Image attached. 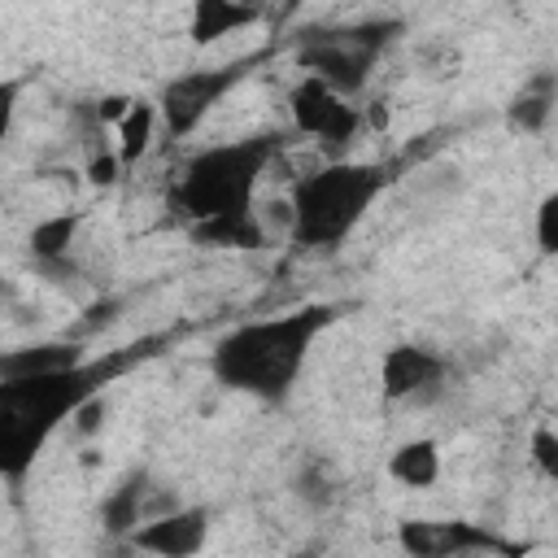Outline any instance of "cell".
<instances>
[{"instance_id":"6da1fadb","label":"cell","mask_w":558,"mask_h":558,"mask_svg":"<svg viewBox=\"0 0 558 558\" xmlns=\"http://www.w3.org/2000/svg\"><path fill=\"white\" fill-rule=\"evenodd\" d=\"M331 318H336L331 305H301V310L279 314V318L244 323V327H235L231 336L218 340V349L209 357V371L227 388L253 392L262 401H279L296 384L314 336Z\"/></svg>"},{"instance_id":"7a4b0ae2","label":"cell","mask_w":558,"mask_h":558,"mask_svg":"<svg viewBox=\"0 0 558 558\" xmlns=\"http://www.w3.org/2000/svg\"><path fill=\"white\" fill-rule=\"evenodd\" d=\"M113 366H70L57 375H35V379H0V475L22 480L48 436L61 427V418L78 414L100 384L109 379Z\"/></svg>"},{"instance_id":"3957f363","label":"cell","mask_w":558,"mask_h":558,"mask_svg":"<svg viewBox=\"0 0 558 558\" xmlns=\"http://www.w3.org/2000/svg\"><path fill=\"white\" fill-rule=\"evenodd\" d=\"M275 157V135H253V140H231L196 153L174 187L179 209L201 227L218 218H244L253 214V187L262 170Z\"/></svg>"},{"instance_id":"277c9868","label":"cell","mask_w":558,"mask_h":558,"mask_svg":"<svg viewBox=\"0 0 558 558\" xmlns=\"http://www.w3.org/2000/svg\"><path fill=\"white\" fill-rule=\"evenodd\" d=\"M388 187V170L375 161H340L296 183L292 240L305 248H336Z\"/></svg>"},{"instance_id":"5b68a950","label":"cell","mask_w":558,"mask_h":558,"mask_svg":"<svg viewBox=\"0 0 558 558\" xmlns=\"http://www.w3.org/2000/svg\"><path fill=\"white\" fill-rule=\"evenodd\" d=\"M388 31H392L388 22H366V26H344V31H314L301 44L296 57L310 70V78H318L331 92L349 96L371 78L375 57L388 44Z\"/></svg>"},{"instance_id":"8992f818","label":"cell","mask_w":558,"mask_h":558,"mask_svg":"<svg viewBox=\"0 0 558 558\" xmlns=\"http://www.w3.org/2000/svg\"><path fill=\"white\" fill-rule=\"evenodd\" d=\"M244 70H248V61H227V65H205V70H187V74H179L170 87H166V96H161V122L174 131V135H187V131H196V122L244 78Z\"/></svg>"},{"instance_id":"52a82bcc","label":"cell","mask_w":558,"mask_h":558,"mask_svg":"<svg viewBox=\"0 0 558 558\" xmlns=\"http://www.w3.org/2000/svg\"><path fill=\"white\" fill-rule=\"evenodd\" d=\"M292 122H296V131H305V135H318L323 144H344V140H353V131H357V109L349 105V96H340V92H331L327 83H318V78H301L296 87H292Z\"/></svg>"},{"instance_id":"ba28073f","label":"cell","mask_w":558,"mask_h":558,"mask_svg":"<svg viewBox=\"0 0 558 558\" xmlns=\"http://www.w3.org/2000/svg\"><path fill=\"white\" fill-rule=\"evenodd\" d=\"M397 541L410 558H462L471 549H497L493 532H480L471 523H436V519H405L397 527Z\"/></svg>"},{"instance_id":"9c48e42d","label":"cell","mask_w":558,"mask_h":558,"mask_svg":"<svg viewBox=\"0 0 558 558\" xmlns=\"http://www.w3.org/2000/svg\"><path fill=\"white\" fill-rule=\"evenodd\" d=\"M209 536V510L192 506V510H174L153 519L148 527H135V545L161 558H196L205 549Z\"/></svg>"},{"instance_id":"30bf717a","label":"cell","mask_w":558,"mask_h":558,"mask_svg":"<svg viewBox=\"0 0 558 558\" xmlns=\"http://www.w3.org/2000/svg\"><path fill=\"white\" fill-rule=\"evenodd\" d=\"M440 375H445V362L436 353H427V349H414V344H397L384 357V392L397 397V401L436 388Z\"/></svg>"},{"instance_id":"8fae6325","label":"cell","mask_w":558,"mask_h":558,"mask_svg":"<svg viewBox=\"0 0 558 558\" xmlns=\"http://www.w3.org/2000/svg\"><path fill=\"white\" fill-rule=\"evenodd\" d=\"M78 366V349L65 340H48V344H17V349H0V379H35V375H57Z\"/></svg>"},{"instance_id":"7c38bea8","label":"cell","mask_w":558,"mask_h":558,"mask_svg":"<svg viewBox=\"0 0 558 558\" xmlns=\"http://www.w3.org/2000/svg\"><path fill=\"white\" fill-rule=\"evenodd\" d=\"M262 13L253 9V4H231V0H201L196 9H192V39L196 44H214V39H222V35H231V31H244V26H253Z\"/></svg>"},{"instance_id":"4fadbf2b","label":"cell","mask_w":558,"mask_h":558,"mask_svg":"<svg viewBox=\"0 0 558 558\" xmlns=\"http://www.w3.org/2000/svg\"><path fill=\"white\" fill-rule=\"evenodd\" d=\"M388 471H392V480H401L405 488H427V484H436V475H440V453H436L432 440H410V445H401V449L392 453Z\"/></svg>"},{"instance_id":"5bb4252c","label":"cell","mask_w":558,"mask_h":558,"mask_svg":"<svg viewBox=\"0 0 558 558\" xmlns=\"http://www.w3.org/2000/svg\"><path fill=\"white\" fill-rule=\"evenodd\" d=\"M196 240L201 244H218V248H257L266 240L262 222L253 214L244 218H218V222H201L196 227Z\"/></svg>"},{"instance_id":"9a60e30c","label":"cell","mask_w":558,"mask_h":558,"mask_svg":"<svg viewBox=\"0 0 558 558\" xmlns=\"http://www.w3.org/2000/svg\"><path fill=\"white\" fill-rule=\"evenodd\" d=\"M153 126H157V109H153V105H144V100H131L126 118L118 122V135H122V144H118V161H122V166H131V161L148 148Z\"/></svg>"},{"instance_id":"2e32d148","label":"cell","mask_w":558,"mask_h":558,"mask_svg":"<svg viewBox=\"0 0 558 558\" xmlns=\"http://www.w3.org/2000/svg\"><path fill=\"white\" fill-rule=\"evenodd\" d=\"M140 506H144V475L131 480V484H122V488L105 501V523H109V532L135 527V523H140Z\"/></svg>"},{"instance_id":"e0dca14e","label":"cell","mask_w":558,"mask_h":558,"mask_svg":"<svg viewBox=\"0 0 558 558\" xmlns=\"http://www.w3.org/2000/svg\"><path fill=\"white\" fill-rule=\"evenodd\" d=\"M74 227H78V218H74V214H57V218L39 222V227H35V235H31L35 257H61V253H65V244H70V235H74Z\"/></svg>"},{"instance_id":"ac0fdd59","label":"cell","mask_w":558,"mask_h":558,"mask_svg":"<svg viewBox=\"0 0 558 558\" xmlns=\"http://www.w3.org/2000/svg\"><path fill=\"white\" fill-rule=\"evenodd\" d=\"M13 109H17V83L13 78H0V144L13 126Z\"/></svg>"},{"instance_id":"d6986e66","label":"cell","mask_w":558,"mask_h":558,"mask_svg":"<svg viewBox=\"0 0 558 558\" xmlns=\"http://www.w3.org/2000/svg\"><path fill=\"white\" fill-rule=\"evenodd\" d=\"M554 214H558V205H554V196L541 205V248L545 253H554Z\"/></svg>"},{"instance_id":"ffe728a7","label":"cell","mask_w":558,"mask_h":558,"mask_svg":"<svg viewBox=\"0 0 558 558\" xmlns=\"http://www.w3.org/2000/svg\"><path fill=\"white\" fill-rule=\"evenodd\" d=\"M118 179V161L113 157H96L92 161V183H113Z\"/></svg>"},{"instance_id":"44dd1931","label":"cell","mask_w":558,"mask_h":558,"mask_svg":"<svg viewBox=\"0 0 558 558\" xmlns=\"http://www.w3.org/2000/svg\"><path fill=\"white\" fill-rule=\"evenodd\" d=\"M536 449H541L536 458L545 462V471H554V436H549V432H541V436H536Z\"/></svg>"}]
</instances>
